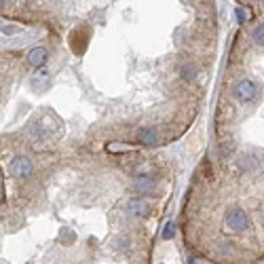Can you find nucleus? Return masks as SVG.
Returning a JSON list of instances; mask_svg holds the SVG:
<instances>
[{
	"label": "nucleus",
	"mask_w": 264,
	"mask_h": 264,
	"mask_svg": "<svg viewBox=\"0 0 264 264\" xmlns=\"http://www.w3.org/2000/svg\"><path fill=\"white\" fill-rule=\"evenodd\" d=\"M260 214H262V218H264V205H262V209H260Z\"/></svg>",
	"instance_id": "ddd939ff"
},
{
	"label": "nucleus",
	"mask_w": 264,
	"mask_h": 264,
	"mask_svg": "<svg viewBox=\"0 0 264 264\" xmlns=\"http://www.w3.org/2000/svg\"><path fill=\"white\" fill-rule=\"evenodd\" d=\"M234 13H237V19H239V23H245V21H248L249 17H251L249 11H248V13H245L243 9H237V11H234Z\"/></svg>",
	"instance_id": "9d476101"
},
{
	"label": "nucleus",
	"mask_w": 264,
	"mask_h": 264,
	"mask_svg": "<svg viewBox=\"0 0 264 264\" xmlns=\"http://www.w3.org/2000/svg\"><path fill=\"white\" fill-rule=\"evenodd\" d=\"M32 161L28 156H17L13 158V163L9 165V171L13 178H28V175L32 173Z\"/></svg>",
	"instance_id": "7ed1b4c3"
},
{
	"label": "nucleus",
	"mask_w": 264,
	"mask_h": 264,
	"mask_svg": "<svg viewBox=\"0 0 264 264\" xmlns=\"http://www.w3.org/2000/svg\"><path fill=\"white\" fill-rule=\"evenodd\" d=\"M148 211H150V203L146 199H131L127 203V214L131 218H146Z\"/></svg>",
	"instance_id": "20e7f679"
},
{
	"label": "nucleus",
	"mask_w": 264,
	"mask_h": 264,
	"mask_svg": "<svg viewBox=\"0 0 264 264\" xmlns=\"http://www.w3.org/2000/svg\"><path fill=\"white\" fill-rule=\"evenodd\" d=\"M251 40H254L256 47H264V21L254 30V34H251Z\"/></svg>",
	"instance_id": "6e6552de"
},
{
	"label": "nucleus",
	"mask_w": 264,
	"mask_h": 264,
	"mask_svg": "<svg viewBox=\"0 0 264 264\" xmlns=\"http://www.w3.org/2000/svg\"><path fill=\"white\" fill-rule=\"evenodd\" d=\"M47 57H49V53H47L45 47H36V49H32L28 53V63L34 68H40L47 63Z\"/></svg>",
	"instance_id": "0eeeda50"
},
{
	"label": "nucleus",
	"mask_w": 264,
	"mask_h": 264,
	"mask_svg": "<svg viewBox=\"0 0 264 264\" xmlns=\"http://www.w3.org/2000/svg\"><path fill=\"white\" fill-rule=\"evenodd\" d=\"M182 72H184V78H192V76H195V70L192 68H184Z\"/></svg>",
	"instance_id": "9b49d317"
},
{
	"label": "nucleus",
	"mask_w": 264,
	"mask_h": 264,
	"mask_svg": "<svg viewBox=\"0 0 264 264\" xmlns=\"http://www.w3.org/2000/svg\"><path fill=\"white\" fill-rule=\"evenodd\" d=\"M133 188L138 192H156L158 188V182L152 178V175H140L136 180V184H133Z\"/></svg>",
	"instance_id": "423d86ee"
},
{
	"label": "nucleus",
	"mask_w": 264,
	"mask_h": 264,
	"mask_svg": "<svg viewBox=\"0 0 264 264\" xmlns=\"http://www.w3.org/2000/svg\"><path fill=\"white\" fill-rule=\"evenodd\" d=\"M258 2H264V0H258Z\"/></svg>",
	"instance_id": "4468645a"
},
{
	"label": "nucleus",
	"mask_w": 264,
	"mask_h": 264,
	"mask_svg": "<svg viewBox=\"0 0 264 264\" xmlns=\"http://www.w3.org/2000/svg\"><path fill=\"white\" fill-rule=\"evenodd\" d=\"M234 97L239 99V102H243V104H249V102H254V99L258 97V87L254 85V80H249V78H243V80H239L237 85H234Z\"/></svg>",
	"instance_id": "f03ea898"
},
{
	"label": "nucleus",
	"mask_w": 264,
	"mask_h": 264,
	"mask_svg": "<svg viewBox=\"0 0 264 264\" xmlns=\"http://www.w3.org/2000/svg\"><path fill=\"white\" fill-rule=\"evenodd\" d=\"M136 140L142 146H158V133H156V129H152V127H142V129H138L136 131Z\"/></svg>",
	"instance_id": "39448f33"
},
{
	"label": "nucleus",
	"mask_w": 264,
	"mask_h": 264,
	"mask_svg": "<svg viewBox=\"0 0 264 264\" xmlns=\"http://www.w3.org/2000/svg\"><path fill=\"white\" fill-rule=\"evenodd\" d=\"M4 7V0H0V9H2Z\"/></svg>",
	"instance_id": "f8f14e48"
},
{
	"label": "nucleus",
	"mask_w": 264,
	"mask_h": 264,
	"mask_svg": "<svg viewBox=\"0 0 264 264\" xmlns=\"http://www.w3.org/2000/svg\"><path fill=\"white\" fill-rule=\"evenodd\" d=\"M224 224H226V228H228L231 233H243L245 228L249 226V220H248V216H245V211H243V209L233 207V209H228V211H226Z\"/></svg>",
	"instance_id": "f257e3e1"
},
{
	"label": "nucleus",
	"mask_w": 264,
	"mask_h": 264,
	"mask_svg": "<svg viewBox=\"0 0 264 264\" xmlns=\"http://www.w3.org/2000/svg\"><path fill=\"white\" fill-rule=\"evenodd\" d=\"M173 234H175V224H173V222H169V224H165V228H163L161 237L167 241V239H173Z\"/></svg>",
	"instance_id": "1a4fd4ad"
}]
</instances>
